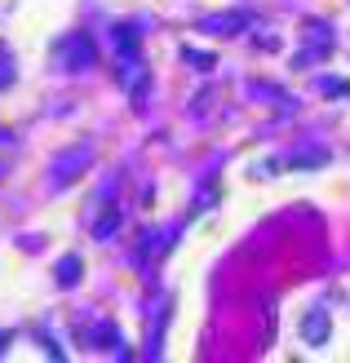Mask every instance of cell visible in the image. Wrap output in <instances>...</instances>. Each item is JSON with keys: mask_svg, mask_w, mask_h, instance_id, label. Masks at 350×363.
<instances>
[{"mask_svg": "<svg viewBox=\"0 0 350 363\" xmlns=\"http://www.w3.org/2000/svg\"><path fill=\"white\" fill-rule=\"evenodd\" d=\"M89 164H94V147H89V142H80V147H67V151L49 164V186H53V191L76 186V182L89 173Z\"/></svg>", "mask_w": 350, "mask_h": 363, "instance_id": "obj_1", "label": "cell"}, {"mask_svg": "<svg viewBox=\"0 0 350 363\" xmlns=\"http://www.w3.org/2000/svg\"><path fill=\"white\" fill-rule=\"evenodd\" d=\"M58 58H62L67 71H89V67L98 62V40L89 31H71L67 40H62V49H58Z\"/></svg>", "mask_w": 350, "mask_h": 363, "instance_id": "obj_2", "label": "cell"}, {"mask_svg": "<svg viewBox=\"0 0 350 363\" xmlns=\"http://www.w3.org/2000/svg\"><path fill=\"white\" fill-rule=\"evenodd\" d=\"M248 27H253V13L248 9H226V13L195 18V31H204V35H239V31H248Z\"/></svg>", "mask_w": 350, "mask_h": 363, "instance_id": "obj_3", "label": "cell"}, {"mask_svg": "<svg viewBox=\"0 0 350 363\" xmlns=\"http://www.w3.org/2000/svg\"><path fill=\"white\" fill-rule=\"evenodd\" d=\"M302 341H306V346H324V341H328V311H324V306L306 311V319H302Z\"/></svg>", "mask_w": 350, "mask_h": 363, "instance_id": "obj_4", "label": "cell"}, {"mask_svg": "<svg viewBox=\"0 0 350 363\" xmlns=\"http://www.w3.org/2000/svg\"><path fill=\"white\" fill-rule=\"evenodd\" d=\"M138 40H142V27L138 23H116L111 27V45L120 58H138Z\"/></svg>", "mask_w": 350, "mask_h": 363, "instance_id": "obj_5", "label": "cell"}, {"mask_svg": "<svg viewBox=\"0 0 350 363\" xmlns=\"http://www.w3.org/2000/svg\"><path fill=\"white\" fill-rule=\"evenodd\" d=\"M173 315V301H155L151 311V341H146V359H160V337H164V323Z\"/></svg>", "mask_w": 350, "mask_h": 363, "instance_id": "obj_6", "label": "cell"}, {"mask_svg": "<svg viewBox=\"0 0 350 363\" xmlns=\"http://www.w3.org/2000/svg\"><path fill=\"white\" fill-rule=\"evenodd\" d=\"M306 35H315V49H306L302 62H315V58H324V53H333V27L328 23H306Z\"/></svg>", "mask_w": 350, "mask_h": 363, "instance_id": "obj_7", "label": "cell"}, {"mask_svg": "<svg viewBox=\"0 0 350 363\" xmlns=\"http://www.w3.org/2000/svg\"><path fill=\"white\" fill-rule=\"evenodd\" d=\"M120 222H124V217H120V208H116V204H106V208L98 213V222L89 226V230H94V240H111V235L120 230Z\"/></svg>", "mask_w": 350, "mask_h": 363, "instance_id": "obj_8", "label": "cell"}, {"mask_svg": "<svg viewBox=\"0 0 350 363\" xmlns=\"http://www.w3.org/2000/svg\"><path fill=\"white\" fill-rule=\"evenodd\" d=\"M124 89H128V94H138V102L146 98V67L138 58H124Z\"/></svg>", "mask_w": 350, "mask_h": 363, "instance_id": "obj_9", "label": "cell"}, {"mask_svg": "<svg viewBox=\"0 0 350 363\" xmlns=\"http://www.w3.org/2000/svg\"><path fill=\"white\" fill-rule=\"evenodd\" d=\"M53 275H58V284H62V288H76V284H80V275H84V266H80L76 252H67V257L58 262V270H53Z\"/></svg>", "mask_w": 350, "mask_h": 363, "instance_id": "obj_10", "label": "cell"}, {"mask_svg": "<svg viewBox=\"0 0 350 363\" xmlns=\"http://www.w3.org/2000/svg\"><path fill=\"white\" fill-rule=\"evenodd\" d=\"M169 244V235H146L142 240V248H138V270H151L155 266V252Z\"/></svg>", "mask_w": 350, "mask_h": 363, "instance_id": "obj_11", "label": "cell"}, {"mask_svg": "<svg viewBox=\"0 0 350 363\" xmlns=\"http://www.w3.org/2000/svg\"><path fill=\"white\" fill-rule=\"evenodd\" d=\"M324 164H328V151H319V147H310V151H302V155L284 160V169H324Z\"/></svg>", "mask_w": 350, "mask_h": 363, "instance_id": "obj_12", "label": "cell"}, {"mask_svg": "<svg viewBox=\"0 0 350 363\" xmlns=\"http://www.w3.org/2000/svg\"><path fill=\"white\" fill-rule=\"evenodd\" d=\"M315 89H319L324 98H346V94H350V80H346V76H319Z\"/></svg>", "mask_w": 350, "mask_h": 363, "instance_id": "obj_13", "label": "cell"}, {"mask_svg": "<svg viewBox=\"0 0 350 363\" xmlns=\"http://www.w3.org/2000/svg\"><path fill=\"white\" fill-rule=\"evenodd\" d=\"M89 341H94V346H102V350H116V346H120V333L111 328V323H98V333H89Z\"/></svg>", "mask_w": 350, "mask_h": 363, "instance_id": "obj_14", "label": "cell"}, {"mask_svg": "<svg viewBox=\"0 0 350 363\" xmlns=\"http://www.w3.org/2000/svg\"><path fill=\"white\" fill-rule=\"evenodd\" d=\"M13 76H18V67H13V58H9V49H0V89H9Z\"/></svg>", "mask_w": 350, "mask_h": 363, "instance_id": "obj_15", "label": "cell"}, {"mask_svg": "<svg viewBox=\"0 0 350 363\" xmlns=\"http://www.w3.org/2000/svg\"><path fill=\"white\" fill-rule=\"evenodd\" d=\"M5 346H9V333H0V354H5Z\"/></svg>", "mask_w": 350, "mask_h": 363, "instance_id": "obj_16", "label": "cell"}, {"mask_svg": "<svg viewBox=\"0 0 350 363\" xmlns=\"http://www.w3.org/2000/svg\"><path fill=\"white\" fill-rule=\"evenodd\" d=\"M0 142H13V138H9V133H0Z\"/></svg>", "mask_w": 350, "mask_h": 363, "instance_id": "obj_17", "label": "cell"}]
</instances>
